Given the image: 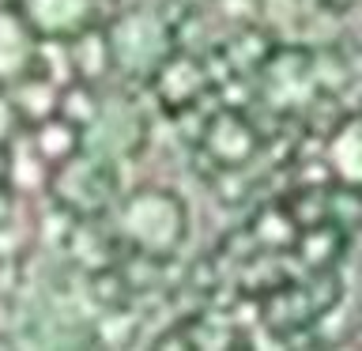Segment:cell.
<instances>
[{
  "instance_id": "6da1fadb",
  "label": "cell",
  "mask_w": 362,
  "mask_h": 351,
  "mask_svg": "<svg viewBox=\"0 0 362 351\" xmlns=\"http://www.w3.org/2000/svg\"><path fill=\"white\" fill-rule=\"evenodd\" d=\"M106 34L113 50V68H124L132 76H155V68L170 57L163 23L151 11H124Z\"/></svg>"
},
{
  "instance_id": "7a4b0ae2",
  "label": "cell",
  "mask_w": 362,
  "mask_h": 351,
  "mask_svg": "<svg viewBox=\"0 0 362 351\" xmlns=\"http://www.w3.org/2000/svg\"><path fill=\"white\" fill-rule=\"evenodd\" d=\"M121 223L140 246L166 249V246H174V238L181 231V204L158 189H144L124 204Z\"/></svg>"
},
{
  "instance_id": "3957f363",
  "label": "cell",
  "mask_w": 362,
  "mask_h": 351,
  "mask_svg": "<svg viewBox=\"0 0 362 351\" xmlns=\"http://www.w3.org/2000/svg\"><path fill=\"white\" fill-rule=\"evenodd\" d=\"M16 11L42 42H68L72 34L95 27L98 0H16Z\"/></svg>"
},
{
  "instance_id": "277c9868",
  "label": "cell",
  "mask_w": 362,
  "mask_h": 351,
  "mask_svg": "<svg viewBox=\"0 0 362 351\" xmlns=\"http://www.w3.org/2000/svg\"><path fill=\"white\" fill-rule=\"evenodd\" d=\"M38 42L42 38L27 27V19L16 11V4L0 8V91L16 87L27 72H34Z\"/></svg>"
},
{
  "instance_id": "5b68a950",
  "label": "cell",
  "mask_w": 362,
  "mask_h": 351,
  "mask_svg": "<svg viewBox=\"0 0 362 351\" xmlns=\"http://www.w3.org/2000/svg\"><path fill=\"white\" fill-rule=\"evenodd\" d=\"M68 50V64H72V79H83V84H102L113 72V50H110V34L102 27H87L72 34L64 42Z\"/></svg>"
},
{
  "instance_id": "8992f818",
  "label": "cell",
  "mask_w": 362,
  "mask_h": 351,
  "mask_svg": "<svg viewBox=\"0 0 362 351\" xmlns=\"http://www.w3.org/2000/svg\"><path fill=\"white\" fill-rule=\"evenodd\" d=\"M27 144L38 151V159L45 166H61V163H68V159H76L83 151V129H76L72 121H64L61 113H53V117L30 125Z\"/></svg>"
},
{
  "instance_id": "52a82bcc",
  "label": "cell",
  "mask_w": 362,
  "mask_h": 351,
  "mask_svg": "<svg viewBox=\"0 0 362 351\" xmlns=\"http://www.w3.org/2000/svg\"><path fill=\"white\" fill-rule=\"evenodd\" d=\"M155 87L158 95H163L170 106H189V102H197L204 95V68L192 61V57H174L170 53L163 64L155 68Z\"/></svg>"
},
{
  "instance_id": "ba28073f",
  "label": "cell",
  "mask_w": 362,
  "mask_h": 351,
  "mask_svg": "<svg viewBox=\"0 0 362 351\" xmlns=\"http://www.w3.org/2000/svg\"><path fill=\"white\" fill-rule=\"evenodd\" d=\"M8 98H11V106H16V113H19L23 129H30V125H38V121H45V117L57 113L61 84H53V79L42 76V72H27L16 87H8Z\"/></svg>"
},
{
  "instance_id": "9c48e42d",
  "label": "cell",
  "mask_w": 362,
  "mask_h": 351,
  "mask_svg": "<svg viewBox=\"0 0 362 351\" xmlns=\"http://www.w3.org/2000/svg\"><path fill=\"white\" fill-rule=\"evenodd\" d=\"M257 136L249 129V121L242 113H219L211 125H208V147L211 155H219L223 163H238V159H245L253 151Z\"/></svg>"
},
{
  "instance_id": "30bf717a",
  "label": "cell",
  "mask_w": 362,
  "mask_h": 351,
  "mask_svg": "<svg viewBox=\"0 0 362 351\" xmlns=\"http://www.w3.org/2000/svg\"><path fill=\"white\" fill-rule=\"evenodd\" d=\"M57 113H61L64 121H72L76 129H83V140L90 132V125L98 121L102 113V98L95 84H83V79H72V84L61 87V98H57Z\"/></svg>"
},
{
  "instance_id": "8fae6325",
  "label": "cell",
  "mask_w": 362,
  "mask_h": 351,
  "mask_svg": "<svg viewBox=\"0 0 362 351\" xmlns=\"http://www.w3.org/2000/svg\"><path fill=\"white\" fill-rule=\"evenodd\" d=\"M19 129H23L19 113H16V106H11L8 91H0V147H8L11 140H16Z\"/></svg>"
},
{
  "instance_id": "7c38bea8",
  "label": "cell",
  "mask_w": 362,
  "mask_h": 351,
  "mask_svg": "<svg viewBox=\"0 0 362 351\" xmlns=\"http://www.w3.org/2000/svg\"><path fill=\"white\" fill-rule=\"evenodd\" d=\"M4 4H16V0H0V8H4Z\"/></svg>"
}]
</instances>
